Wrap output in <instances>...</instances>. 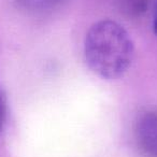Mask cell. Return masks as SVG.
<instances>
[{
  "instance_id": "cell-1",
  "label": "cell",
  "mask_w": 157,
  "mask_h": 157,
  "mask_svg": "<svg viewBox=\"0 0 157 157\" xmlns=\"http://www.w3.org/2000/svg\"><path fill=\"white\" fill-rule=\"evenodd\" d=\"M133 42L118 23L102 20L90 26L84 40L86 63L95 74L107 80L122 76L130 67Z\"/></svg>"
},
{
  "instance_id": "cell-2",
  "label": "cell",
  "mask_w": 157,
  "mask_h": 157,
  "mask_svg": "<svg viewBox=\"0 0 157 157\" xmlns=\"http://www.w3.org/2000/svg\"><path fill=\"white\" fill-rule=\"evenodd\" d=\"M135 136L138 145L148 157H157V111L147 110L137 117Z\"/></svg>"
},
{
  "instance_id": "cell-3",
  "label": "cell",
  "mask_w": 157,
  "mask_h": 157,
  "mask_svg": "<svg viewBox=\"0 0 157 157\" xmlns=\"http://www.w3.org/2000/svg\"><path fill=\"white\" fill-rule=\"evenodd\" d=\"M20 7L27 11L43 12L54 9L65 0H15Z\"/></svg>"
},
{
  "instance_id": "cell-4",
  "label": "cell",
  "mask_w": 157,
  "mask_h": 157,
  "mask_svg": "<svg viewBox=\"0 0 157 157\" xmlns=\"http://www.w3.org/2000/svg\"><path fill=\"white\" fill-rule=\"evenodd\" d=\"M5 117H6V105L2 96L0 95V130H1V128L3 126V123H5Z\"/></svg>"
}]
</instances>
